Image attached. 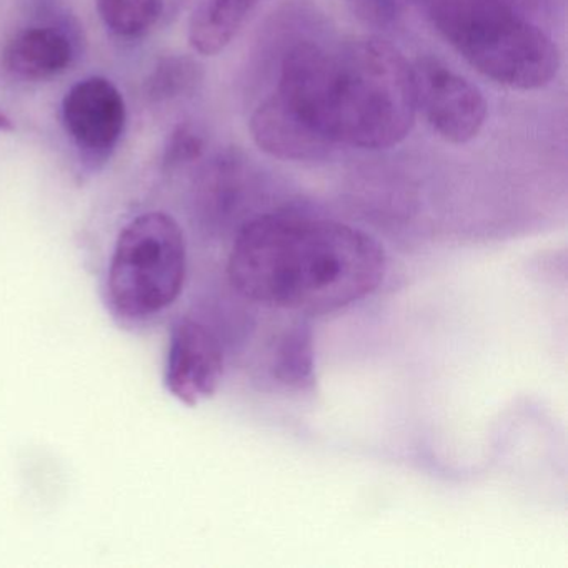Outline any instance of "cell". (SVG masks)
Returning <instances> with one entry per match:
<instances>
[{"label":"cell","instance_id":"6da1fadb","mask_svg":"<svg viewBox=\"0 0 568 568\" xmlns=\"http://www.w3.org/2000/svg\"><path fill=\"white\" fill-rule=\"evenodd\" d=\"M384 248L361 229L272 212L248 221L229 255L232 288L245 301L298 315L341 311L384 281Z\"/></svg>","mask_w":568,"mask_h":568},{"label":"cell","instance_id":"277c9868","mask_svg":"<svg viewBox=\"0 0 568 568\" xmlns=\"http://www.w3.org/2000/svg\"><path fill=\"white\" fill-rule=\"evenodd\" d=\"M187 251L178 221L149 212L129 222L115 242L109 294L119 314L149 317L174 304L184 287Z\"/></svg>","mask_w":568,"mask_h":568},{"label":"cell","instance_id":"8fae6325","mask_svg":"<svg viewBox=\"0 0 568 568\" xmlns=\"http://www.w3.org/2000/svg\"><path fill=\"white\" fill-rule=\"evenodd\" d=\"M272 374L284 384L305 387L314 382V348L311 325L292 322L271 354Z\"/></svg>","mask_w":568,"mask_h":568},{"label":"cell","instance_id":"30bf717a","mask_svg":"<svg viewBox=\"0 0 568 568\" xmlns=\"http://www.w3.org/2000/svg\"><path fill=\"white\" fill-rule=\"evenodd\" d=\"M261 0H201L189 24V41L202 55L224 51Z\"/></svg>","mask_w":568,"mask_h":568},{"label":"cell","instance_id":"52a82bcc","mask_svg":"<svg viewBox=\"0 0 568 568\" xmlns=\"http://www.w3.org/2000/svg\"><path fill=\"white\" fill-rule=\"evenodd\" d=\"M62 118L72 141L91 154H108L118 145L128 109L121 91L105 78L78 82L65 94Z\"/></svg>","mask_w":568,"mask_h":568},{"label":"cell","instance_id":"9a60e30c","mask_svg":"<svg viewBox=\"0 0 568 568\" xmlns=\"http://www.w3.org/2000/svg\"><path fill=\"white\" fill-rule=\"evenodd\" d=\"M205 139L191 124H181L174 129L168 145H165L164 162L168 165H184L202 158Z\"/></svg>","mask_w":568,"mask_h":568},{"label":"cell","instance_id":"e0dca14e","mask_svg":"<svg viewBox=\"0 0 568 568\" xmlns=\"http://www.w3.org/2000/svg\"><path fill=\"white\" fill-rule=\"evenodd\" d=\"M12 129H14V124H12L11 119L0 112V131L9 132L12 131Z\"/></svg>","mask_w":568,"mask_h":568},{"label":"cell","instance_id":"ba28073f","mask_svg":"<svg viewBox=\"0 0 568 568\" xmlns=\"http://www.w3.org/2000/svg\"><path fill=\"white\" fill-rule=\"evenodd\" d=\"M251 134L261 151L281 161H321L334 149L272 98L252 114Z\"/></svg>","mask_w":568,"mask_h":568},{"label":"cell","instance_id":"5bb4252c","mask_svg":"<svg viewBox=\"0 0 568 568\" xmlns=\"http://www.w3.org/2000/svg\"><path fill=\"white\" fill-rule=\"evenodd\" d=\"M352 14L372 28L387 29L397 24L410 8L412 0H344Z\"/></svg>","mask_w":568,"mask_h":568},{"label":"cell","instance_id":"7a4b0ae2","mask_svg":"<svg viewBox=\"0 0 568 568\" xmlns=\"http://www.w3.org/2000/svg\"><path fill=\"white\" fill-rule=\"evenodd\" d=\"M272 98L332 148H394L410 134L417 114L410 64L374 36L292 45Z\"/></svg>","mask_w":568,"mask_h":568},{"label":"cell","instance_id":"9c48e42d","mask_svg":"<svg viewBox=\"0 0 568 568\" xmlns=\"http://www.w3.org/2000/svg\"><path fill=\"white\" fill-rule=\"evenodd\" d=\"M72 62V45L58 29L34 28L16 36L4 49L9 72L28 81L62 74Z\"/></svg>","mask_w":568,"mask_h":568},{"label":"cell","instance_id":"5b68a950","mask_svg":"<svg viewBox=\"0 0 568 568\" xmlns=\"http://www.w3.org/2000/svg\"><path fill=\"white\" fill-rule=\"evenodd\" d=\"M415 99L435 132L450 144L474 141L487 121V102L477 85L434 58L418 59Z\"/></svg>","mask_w":568,"mask_h":568},{"label":"cell","instance_id":"2e32d148","mask_svg":"<svg viewBox=\"0 0 568 568\" xmlns=\"http://www.w3.org/2000/svg\"><path fill=\"white\" fill-rule=\"evenodd\" d=\"M490 2H495V4L535 22V19L541 16V12H545L550 0H490Z\"/></svg>","mask_w":568,"mask_h":568},{"label":"cell","instance_id":"7c38bea8","mask_svg":"<svg viewBox=\"0 0 568 568\" xmlns=\"http://www.w3.org/2000/svg\"><path fill=\"white\" fill-rule=\"evenodd\" d=\"M204 79L202 65L189 55L161 59L149 74L145 94L154 102H169L192 94Z\"/></svg>","mask_w":568,"mask_h":568},{"label":"cell","instance_id":"8992f818","mask_svg":"<svg viewBox=\"0 0 568 568\" xmlns=\"http://www.w3.org/2000/svg\"><path fill=\"white\" fill-rule=\"evenodd\" d=\"M224 377V352L217 337L199 322L184 318L172 331L165 385L185 405L201 404Z\"/></svg>","mask_w":568,"mask_h":568},{"label":"cell","instance_id":"3957f363","mask_svg":"<svg viewBox=\"0 0 568 568\" xmlns=\"http://www.w3.org/2000/svg\"><path fill=\"white\" fill-rule=\"evenodd\" d=\"M432 21L481 75L518 91L554 81L560 52L537 22L490 0H427Z\"/></svg>","mask_w":568,"mask_h":568},{"label":"cell","instance_id":"4fadbf2b","mask_svg":"<svg viewBox=\"0 0 568 568\" xmlns=\"http://www.w3.org/2000/svg\"><path fill=\"white\" fill-rule=\"evenodd\" d=\"M164 0H98V11L109 31L119 38L148 34L162 16Z\"/></svg>","mask_w":568,"mask_h":568}]
</instances>
